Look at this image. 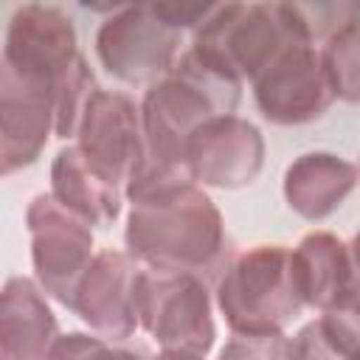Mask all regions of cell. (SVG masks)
<instances>
[{"instance_id": "6da1fadb", "label": "cell", "mask_w": 360, "mask_h": 360, "mask_svg": "<svg viewBox=\"0 0 360 360\" xmlns=\"http://www.w3.org/2000/svg\"><path fill=\"white\" fill-rule=\"evenodd\" d=\"M124 239L141 264L194 273L222 253L225 219L200 183L188 180L129 200Z\"/></svg>"}, {"instance_id": "7a4b0ae2", "label": "cell", "mask_w": 360, "mask_h": 360, "mask_svg": "<svg viewBox=\"0 0 360 360\" xmlns=\"http://www.w3.org/2000/svg\"><path fill=\"white\" fill-rule=\"evenodd\" d=\"M217 307L231 332L278 335L307 307L292 248L267 242L236 253L217 284Z\"/></svg>"}, {"instance_id": "3957f363", "label": "cell", "mask_w": 360, "mask_h": 360, "mask_svg": "<svg viewBox=\"0 0 360 360\" xmlns=\"http://www.w3.org/2000/svg\"><path fill=\"white\" fill-rule=\"evenodd\" d=\"M295 42L312 39L278 0H236L197 28L191 48L239 82H253Z\"/></svg>"}, {"instance_id": "277c9868", "label": "cell", "mask_w": 360, "mask_h": 360, "mask_svg": "<svg viewBox=\"0 0 360 360\" xmlns=\"http://www.w3.org/2000/svg\"><path fill=\"white\" fill-rule=\"evenodd\" d=\"M135 318L163 357H205L217 340L214 304L188 270L141 264L135 273Z\"/></svg>"}, {"instance_id": "5b68a950", "label": "cell", "mask_w": 360, "mask_h": 360, "mask_svg": "<svg viewBox=\"0 0 360 360\" xmlns=\"http://www.w3.org/2000/svg\"><path fill=\"white\" fill-rule=\"evenodd\" d=\"M34 278L48 295L73 307L82 276L96 256L93 225L62 205L51 191L37 194L25 208Z\"/></svg>"}, {"instance_id": "8992f818", "label": "cell", "mask_w": 360, "mask_h": 360, "mask_svg": "<svg viewBox=\"0 0 360 360\" xmlns=\"http://www.w3.org/2000/svg\"><path fill=\"white\" fill-rule=\"evenodd\" d=\"M219 112L222 110L217 107V101L200 84H194L188 76L172 68V73L149 84L141 101L143 141H146V158L141 169L191 177L186 163L188 138L197 132L200 124H205L211 115Z\"/></svg>"}, {"instance_id": "52a82bcc", "label": "cell", "mask_w": 360, "mask_h": 360, "mask_svg": "<svg viewBox=\"0 0 360 360\" xmlns=\"http://www.w3.org/2000/svg\"><path fill=\"white\" fill-rule=\"evenodd\" d=\"M98 62L127 84H155L172 73L180 56V28L152 6H132L110 14L96 34Z\"/></svg>"}, {"instance_id": "ba28073f", "label": "cell", "mask_w": 360, "mask_h": 360, "mask_svg": "<svg viewBox=\"0 0 360 360\" xmlns=\"http://www.w3.org/2000/svg\"><path fill=\"white\" fill-rule=\"evenodd\" d=\"M76 146L110 186L124 191L146 158L141 104L121 90L96 87L84 107Z\"/></svg>"}, {"instance_id": "9c48e42d", "label": "cell", "mask_w": 360, "mask_h": 360, "mask_svg": "<svg viewBox=\"0 0 360 360\" xmlns=\"http://www.w3.org/2000/svg\"><path fill=\"white\" fill-rule=\"evenodd\" d=\"M259 112L276 127H298L321 118L338 98L318 42L290 45L253 79Z\"/></svg>"}, {"instance_id": "30bf717a", "label": "cell", "mask_w": 360, "mask_h": 360, "mask_svg": "<svg viewBox=\"0 0 360 360\" xmlns=\"http://www.w3.org/2000/svg\"><path fill=\"white\" fill-rule=\"evenodd\" d=\"M56 84L0 65V172L31 166L56 135Z\"/></svg>"}, {"instance_id": "8fae6325", "label": "cell", "mask_w": 360, "mask_h": 360, "mask_svg": "<svg viewBox=\"0 0 360 360\" xmlns=\"http://www.w3.org/2000/svg\"><path fill=\"white\" fill-rule=\"evenodd\" d=\"M76 56V28L62 8L48 3H22L11 14L3 42V68L59 87Z\"/></svg>"}, {"instance_id": "7c38bea8", "label": "cell", "mask_w": 360, "mask_h": 360, "mask_svg": "<svg viewBox=\"0 0 360 360\" xmlns=\"http://www.w3.org/2000/svg\"><path fill=\"white\" fill-rule=\"evenodd\" d=\"M186 163L200 186L242 188L264 163V138L256 124L233 112L211 115L188 138Z\"/></svg>"}, {"instance_id": "4fadbf2b", "label": "cell", "mask_w": 360, "mask_h": 360, "mask_svg": "<svg viewBox=\"0 0 360 360\" xmlns=\"http://www.w3.org/2000/svg\"><path fill=\"white\" fill-rule=\"evenodd\" d=\"M141 262L129 250H96L87 273L79 281L73 312L110 340H129L138 329L135 318V273Z\"/></svg>"}, {"instance_id": "5bb4252c", "label": "cell", "mask_w": 360, "mask_h": 360, "mask_svg": "<svg viewBox=\"0 0 360 360\" xmlns=\"http://www.w3.org/2000/svg\"><path fill=\"white\" fill-rule=\"evenodd\" d=\"M59 338L48 292L37 278L11 276L0 292V360H42Z\"/></svg>"}, {"instance_id": "9a60e30c", "label": "cell", "mask_w": 360, "mask_h": 360, "mask_svg": "<svg viewBox=\"0 0 360 360\" xmlns=\"http://www.w3.org/2000/svg\"><path fill=\"white\" fill-rule=\"evenodd\" d=\"M357 183H360L357 163L335 152L315 149V152L298 155L287 166L281 191L287 205L298 217L318 222L335 214L343 205V200L357 188Z\"/></svg>"}, {"instance_id": "2e32d148", "label": "cell", "mask_w": 360, "mask_h": 360, "mask_svg": "<svg viewBox=\"0 0 360 360\" xmlns=\"http://www.w3.org/2000/svg\"><path fill=\"white\" fill-rule=\"evenodd\" d=\"M62 205L84 217L90 225L110 222L121 211V188L110 186L82 155L76 143H68L51 160V188Z\"/></svg>"}, {"instance_id": "e0dca14e", "label": "cell", "mask_w": 360, "mask_h": 360, "mask_svg": "<svg viewBox=\"0 0 360 360\" xmlns=\"http://www.w3.org/2000/svg\"><path fill=\"white\" fill-rule=\"evenodd\" d=\"M295 278L307 307L318 312L329 307L352 284V253L349 242L332 231H309L292 248Z\"/></svg>"}, {"instance_id": "ac0fdd59", "label": "cell", "mask_w": 360, "mask_h": 360, "mask_svg": "<svg viewBox=\"0 0 360 360\" xmlns=\"http://www.w3.org/2000/svg\"><path fill=\"white\" fill-rule=\"evenodd\" d=\"M321 53L338 98L360 104V20L326 37Z\"/></svg>"}, {"instance_id": "d6986e66", "label": "cell", "mask_w": 360, "mask_h": 360, "mask_svg": "<svg viewBox=\"0 0 360 360\" xmlns=\"http://www.w3.org/2000/svg\"><path fill=\"white\" fill-rule=\"evenodd\" d=\"M318 323L335 357H360V281L354 276L352 284L321 309Z\"/></svg>"}, {"instance_id": "ffe728a7", "label": "cell", "mask_w": 360, "mask_h": 360, "mask_svg": "<svg viewBox=\"0 0 360 360\" xmlns=\"http://www.w3.org/2000/svg\"><path fill=\"white\" fill-rule=\"evenodd\" d=\"M312 42H323L343 25L360 20V0H278Z\"/></svg>"}, {"instance_id": "44dd1931", "label": "cell", "mask_w": 360, "mask_h": 360, "mask_svg": "<svg viewBox=\"0 0 360 360\" xmlns=\"http://www.w3.org/2000/svg\"><path fill=\"white\" fill-rule=\"evenodd\" d=\"M96 84H93V73L87 68V62L82 59V53L76 56V62L68 68V73L59 82L56 90V135L59 138H76L84 107L93 96Z\"/></svg>"}, {"instance_id": "7402d4cb", "label": "cell", "mask_w": 360, "mask_h": 360, "mask_svg": "<svg viewBox=\"0 0 360 360\" xmlns=\"http://www.w3.org/2000/svg\"><path fill=\"white\" fill-rule=\"evenodd\" d=\"M222 357H295V340L278 335H245L231 332V340L219 352Z\"/></svg>"}, {"instance_id": "603a6c76", "label": "cell", "mask_w": 360, "mask_h": 360, "mask_svg": "<svg viewBox=\"0 0 360 360\" xmlns=\"http://www.w3.org/2000/svg\"><path fill=\"white\" fill-rule=\"evenodd\" d=\"M121 340H110L98 332L87 335V332H70V335H59L51 346V354L48 357H110V354H118V357H129L135 354L132 349H124L118 346Z\"/></svg>"}, {"instance_id": "cb8c5ba5", "label": "cell", "mask_w": 360, "mask_h": 360, "mask_svg": "<svg viewBox=\"0 0 360 360\" xmlns=\"http://www.w3.org/2000/svg\"><path fill=\"white\" fill-rule=\"evenodd\" d=\"M149 6L174 28H200L214 11L225 6V0H149Z\"/></svg>"}, {"instance_id": "d4e9b609", "label": "cell", "mask_w": 360, "mask_h": 360, "mask_svg": "<svg viewBox=\"0 0 360 360\" xmlns=\"http://www.w3.org/2000/svg\"><path fill=\"white\" fill-rule=\"evenodd\" d=\"M292 340H295V357H335L332 346H329V340H326V335H323V329L318 323V318L309 321Z\"/></svg>"}, {"instance_id": "484cf974", "label": "cell", "mask_w": 360, "mask_h": 360, "mask_svg": "<svg viewBox=\"0 0 360 360\" xmlns=\"http://www.w3.org/2000/svg\"><path fill=\"white\" fill-rule=\"evenodd\" d=\"M84 8L90 11H101V14H115L121 8H132V6H149V0H79Z\"/></svg>"}, {"instance_id": "4316f807", "label": "cell", "mask_w": 360, "mask_h": 360, "mask_svg": "<svg viewBox=\"0 0 360 360\" xmlns=\"http://www.w3.org/2000/svg\"><path fill=\"white\" fill-rule=\"evenodd\" d=\"M357 169H360V166H357Z\"/></svg>"}]
</instances>
